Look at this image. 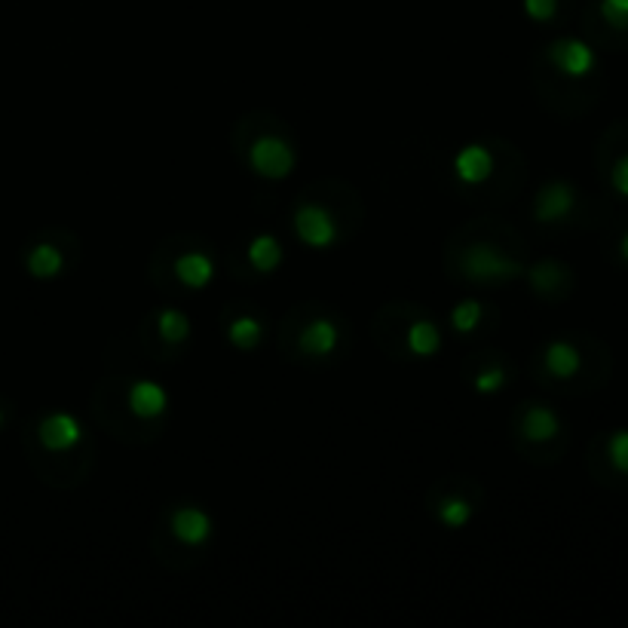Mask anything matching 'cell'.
Masks as SVG:
<instances>
[{"label":"cell","mask_w":628,"mask_h":628,"mask_svg":"<svg viewBox=\"0 0 628 628\" xmlns=\"http://www.w3.org/2000/svg\"><path fill=\"white\" fill-rule=\"evenodd\" d=\"M439 521L451 530H463L472 521V503L466 497H448L439 506Z\"/></svg>","instance_id":"19"},{"label":"cell","mask_w":628,"mask_h":628,"mask_svg":"<svg viewBox=\"0 0 628 628\" xmlns=\"http://www.w3.org/2000/svg\"><path fill=\"white\" fill-rule=\"evenodd\" d=\"M460 270L472 282H512L524 273V264L491 243H472L460 258Z\"/></svg>","instance_id":"1"},{"label":"cell","mask_w":628,"mask_h":628,"mask_svg":"<svg viewBox=\"0 0 628 628\" xmlns=\"http://www.w3.org/2000/svg\"><path fill=\"white\" fill-rule=\"evenodd\" d=\"M454 175L463 184H485L494 175V154L485 144H466L454 157Z\"/></svg>","instance_id":"9"},{"label":"cell","mask_w":628,"mask_h":628,"mask_svg":"<svg viewBox=\"0 0 628 628\" xmlns=\"http://www.w3.org/2000/svg\"><path fill=\"white\" fill-rule=\"evenodd\" d=\"M564 282V267L558 261H540L534 270H530V285L537 288V292H555V288Z\"/></svg>","instance_id":"20"},{"label":"cell","mask_w":628,"mask_h":628,"mask_svg":"<svg viewBox=\"0 0 628 628\" xmlns=\"http://www.w3.org/2000/svg\"><path fill=\"white\" fill-rule=\"evenodd\" d=\"M37 436H40V445L50 451V454H68L74 451L80 442H83V423L68 414V411H53L46 414L37 426Z\"/></svg>","instance_id":"5"},{"label":"cell","mask_w":628,"mask_h":628,"mask_svg":"<svg viewBox=\"0 0 628 628\" xmlns=\"http://www.w3.org/2000/svg\"><path fill=\"white\" fill-rule=\"evenodd\" d=\"M408 350L417 356V359H429L442 350V334H439V325L429 322V319H417L411 322L408 328Z\"/></svg>","instance_id":"16"},{"label":"cell","mask_w":628,"mask_h":628,"mask_svg":"<svg viewBox=\"0 0 628 628\" xmlns=\"http://www.w3.org/2000/svg\"><path fill=\"white\" fill-rule=\"evenodd\" d=\"M129 411L141 420H160L169 411V393L157 380H135L129 386Z\"/></svg>","instance_id":"8"},{"label":"cell","mask_w":628,"mask_h":628,"mask_svg":"<svg viewBox=\"0 0 628 628\" xmlns=\"http://www.w3.org/2000/svg\"><path fill=\"white\" fill-rule=\"evenodd\" d=\"M65 267V255L59 246L53 243H37L28 255H25V270L34 279H56Z\"/></svg>","instance_id":"14"},{"label":"cell","mask_w":628,"mask_h":628,"mask_svg":"<svg viewBox=\"0 0 628 628\" xmlns=\"http://www.w3.org/2000/svg\"><path fill=\"white\" fill-rule=\"evenodd\" d=\"M524 13L534 22H552L558 13V0H524Z\"/></svg>","instance_id":"25"},{"label":"cell","mask_w":628,"mask_h":628,"mask_svg":"<svg viewBox=\"0 0 628 628\" xmlns=\"http://www.w3.org/2000/svg\"><path fill=\"white\" fill-rule=\"evenodd\" d=\"M549 62L570 80H583L595 71L598 56L595 50L579 37H561L549 46Z\"/></svg>","instance_id":"4"},{"label":"cell","mask_w":628,"mask_h":628,"mask_svg":"<svg viewBox=\"0 0 628 628\" xmlns=\"http://www.w3.org/2000/svg\"><path fill=\"white\" fill-rule=\"evenodd\" d=\"M169 530H172V537L187 546V549H200L212 540L215 534V521L206 509L200 506H181L172 512L169 518Z\"/></svg>","instance_id":"6"},{"label":"cell","mask_w":628,"mask_h":628,"mask_svg":"<svg viewBox=\"0 0 628 628\" xmlns=\"http://www.w3.org/2000/svg\"><path fill=\"white\" fill-rule=\"evenodd\" d=\"M610 184H613V190L619 193V197L628 200V154H622V157L613 163V169H610Z\"/></svg>","instance_id":"26"},{"label":"cell","mask_w":628,"mask_h":628,"mask_svg":"<svg viewBox=\"0 0 628 628\" xmlns=\"http://www.w3.org/2000/svg\"><path fill=\"white\" fill-rule=\"evenodd\" d=\"M157 331H160V337H163L166 344H184L187 337H190V319L181 310L166 307L157 316Z\"/></svg>","instance_id":"18"},{"label":"cell","mask_w":628,"mask_h":628,"mask_svg":"<svg viewBox=\"0 0 628 628\" xmlns=\"http://www.w3.org/2000/svg\"><path fill=\"white\" fill-rule=\"evenodd\" d=\"M246 255H249V264L258 273H273V270L282 267V243L273 233H258L249 243Z\"/></svg>","instance_id":"15"},{"label":"cell","mask_w":628,"mask_h":628,"mask_svg":"<svg viewBox=\"0 0 628 628\" xmlns=\"http://www.w3.org/2000/svg\"><path fill=\"white\" fill-rule=\"evenodd\" d=\"M292 227H295V236L301 239V243H304L307 249L322 252V249H331V246L337 243V221H334V215H331L325 206H319V203L301 206V209L295 212V218H292Z\"/></svg>","instance_id":"3"},{"label":"cell","mask_w":628,"mask_h":628,"mask_svg":"<svg viewBox=\"0 0 628 628\" xmlns=\"http://www.w3.org/2000/svg\"><path fill=\"white\" fill-rule=\"evenodd\" d=\"M175 276L181 285L193 288V292H203V288L215 279V258L206 252H184L175 261Z\"/></svg>","instance_id":"10"},{"label":"cell","mask_w":628,"mask_h":628,"mask_svg":"<svg viewBox=\"0 0 628 628\" xmlns=\"http://www.w3.org/2000/svg\"><path fill=\"white\" fill-rule=\"evenodd\" d=\"M261 337H264V325L261 319L255 316H239L230 322L227 328V341L236 347V350H255L261 344Z\"/></svg>","instance_id":"17"},{"label":"cell","mask_w":628,"mask_h":628,"mask_svg":"<svg viewBox=\"0 0 628 628\" xmlns=\"http://www.w3.org/2000/svg\"><path fill=\"white\" fill-rule=\"evenodd\" d=\"M0 426H4V411H0Z\"/></svg>","instance_id":"28"},{"label":"cell","mask_w":628,"mask_h":628,"mask_svg":"<svg viewBox=\"0 0 628 628\" xmlns=\"http://www.w3.org/2000/svg\"><path fill=\"white\" fill-rule=\"evenodd\" d=\"M249 166L255 175L267 178V181H282L295 172L298 166V154L295 148L279 135H261L252 141L249 148Z\"/></svg>","instance_id":"2"},{"label":"cell","mask_w":628,"mask_h":628,"mask_svg":"<svg viewBox=\"0 0 628 628\" xmlns=\"http://www.w3.org/2000/svg\"><path fill=\"white\" fill-rule=\"evenodd\" d=\"M475 393L478 396H494V393H500L503 386H506V371L503 368H488V371H481V374H475Z\"/></svg>","instance_id":"23"},{"label":"cell","mask_w":628,"mask_h":628,"mask_svg":"<svg viewBox=\"0 0 628 628\" xmlns=\"http://www.w3.org/2000/svg\"><path fill=\"white\" fill-rule=\"evenodd\" d=\"M601 16L610 28L625 31L628 28V0H601Z\"/></svg>","instance_id":"24"},{"label":"cell","mask_w":628,"mask_h":628,"mask_svg":"<svg viewBox=\"0 0 628 628\" xmlns=\"http://www.w3.org/2000/svg\"><path fill=\"white\" fill-rule=\"evenodd\" d=\"M478 322H481V304H478L475 298H466V301H460V304L451 310V325H454V331H460V334L475 331Z\"/></svg>","instance_id":"21"},{"label":"cell","mask_w":628,"mask_h":628,"mask_svg":"<svg viewBox=\"0 0 628 628\" xmlns=\"http://www.w3.org/2000/svg\"><path fill=\"white\" fill-rule=\"evenodd\" d=\"M521 432L530 442H552L561 432V417L546 405H530L521 420Z\"/></svg>","instance_id":"12"},{"label":"cell","mask_w":628,"mask_h":628,"mask_svg":"<svg viewBox=\"0 0 628 628\" xmlns=\"http://www.w3.org/2000/svg\"><path fill=\"white\" fill-rule=\"evenodd\" d=\"M619 252H622V258L628 261V230H625V236H622V243H619Z\"/></svg>","instance_id":"27"},{"label":"cell","mask_w":628,"mask_h":628,"mask_svg":"<svg viewBox=\"0 0 628 628\" xmlns=\"http://www.w3.org/2000/svg\"><path fill=\"white\" fill-rule=\"evenodd\" d=\"M337 337H341L337 334V325L328 316H319L301 331V350L307 356H331L337 347Z\"/></svg>","instance_id":"11"},{"label":"cell","mask_w":628,"mask_h":628,"mask_svg":"<svg viewBox=\"0 0 628 628\" xmlns=\"http://www.w3.org/2000/svg\"><path fill=\"white\" fill-rule=\"evenodd\" d=\"M576 206V190L570 181H549L540 187L537 203H534V218L540 224H558L564 221Z\"/></svg>","instance_id":"7"},{"label":"cell","mask_w":628,"mask_h":628,"mask_svg":"<svg viewBox=\"0 0 628 628\" xmlns=\"http://www.w3.org/2000/svg\"><path fill=\"white\" fill-rule=\"evenodd\" d=\"M543 362H546L552 377L570 380V377L579 374V368H583V353H579L570 341H552L543 353Z\"/></svg>","instance_id":"13"},{"label":"cell","mask_w":628,"mask_h":628,"mask_svg":"<svg viewBox=\"0 0 628 628\" xmlns=\"http://www.w3.org/2000/svg\"><path fill=\"white\" fill-rule=\"evenodd\" d=\"M607 457L616 472L628 475V429H616L607 442Z\"/></svg>","instance_id":"22"}]
</instances>
